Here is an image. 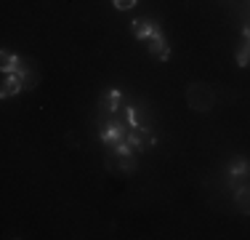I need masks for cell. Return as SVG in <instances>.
<instances>
[{
  "label": "cell",
  "mask_w": 250,
  "mask_h": 240,
  "mask_svg": "<svg viewBox=\"0 0 250 240\" xmlns=\"http://www.w3.org/2000/svg\"><path fill=\"white\" fill-rule=\"evenodd\" d=\"M144 43H146V48H149V53L154 59H160V62H168L170 59V48H168V43H165V38L160 35V29L154 35H149Z\"/></svg>",
  "instance_id": "2"
},
{
  "label": "cell",
  "mask_w": 250,
  "mask_h": 240,
  "mask_svg": "<svg viewBox=\"0 0 250 240\" xmlns=\"http://www.w3.org/2000/svg\"><path fill=\"white\" fill-rule=\"evenodd\" d=\"M133 5H136V0H115L117 11H128V8H133Z\"/></svg>",
  "instance_id": "8"
},
{
  "label": "cell",
  "mask_w": 250,
  "mask_h": 240,
  "mask_svg": "<svg viewBox=\"0 0 250 240\" xmlns=\"http://www.w3.org/2000/svg\"><path fill=\"white\" fill-rule=\"evenodd\" d=\"M237 64H240V67H248V64H250V38L242 43L240 53H237Z\"/></svg>",
  "instance_id": "6"
},
{
  "label": "cell",
  "mask_w": 250,
  "mask_h": 240,
  "mask_svg": "<svg viewBox=\"0 0 250 240\" xmlns=\"http://www.w3.org/2000/svg\"><path fill=\"white\" fill-rule=\"evenodd\" d=\"M136 168V160L130 158V155H120V171H125V173H130Z\"/></svg>",
  "instance_id": "7"
},
{
  "label": "cell",
  "mask_w": 250,
  "mask_h": 240,
  "mask_svg": "<svg viewBox=\"0 0 250 240\" xmlns=\"http://www.w3.org/2000/svg\"><path fill=\"white\" fill-rule=\"evenodd\" d=\"M154 32H157V27H154L152 22H146V19H136V22H133V35H136L139 40H146V38H149V35H154Z\"/></svg>",
  "instance_id": "5"
},
{
  "label": "cell",
  "mask_w": 250,
  "mask_h": 240,
  "mask_svg": "<svg viewBox=\"0 0 250 240\" xmlns=\"http://www.w3.org/2000/svg\"><path fill=\"white\" fill-rule=\"evenodd\" d=\"M234 206L240 214L250 216V184H242V187L234 190Z\"/></svg>",
  "instance_id": "4"
},
{
  "label": "cell",
  "mask_w": 250,
  "mask_h": 240,
  "mask_svg": "<svg viewBox=\"0 0 250 240\" xmlns=\"http://www.w3.org/2000/svg\"><path fill=\"white\" fill-rule=\"evenodd\" d=\"M21 88H27V86H24V77H21L19 67H16V72H8V75H5V80H3V91H0V96H3V99H8V96L19 94Z\"/></svg>",
  "instance_id": "3"
},
{
  "label": "cell",
  "mask_w": 250,
  "mask_h": 240,
  "mask_svg": "<svg viewBox=\"0 0 250 240\" xmlns=\"http://www.w3.org/2000/svg\"><path fill=\"white\" fill-rule=\"evenodd\" d=\"M187 104L192 107L194 112H210L213 107H216V94H213L210 86H205V83H192V86H187Z\"/></svg>",
  "instance_id": "1"
}]
</instances>
